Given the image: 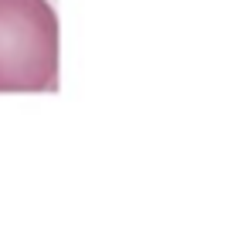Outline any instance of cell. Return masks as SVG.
Listing matches in <instances>:
<instances>
[{"label": "cell", "mask_w": 251, "mask_h": 231, "mask_svg": "<svg viewBox=\"0 0 251 231\" xmlns=\"http://www.w3.org/2000/svg\"><path fill=\"white\" fill-rule=\"evenodd\" d=\"M58 82V17L48 0H0V95L51 92Z\"/></svg>", "instance_id": "cell-1"}]
</instances>
